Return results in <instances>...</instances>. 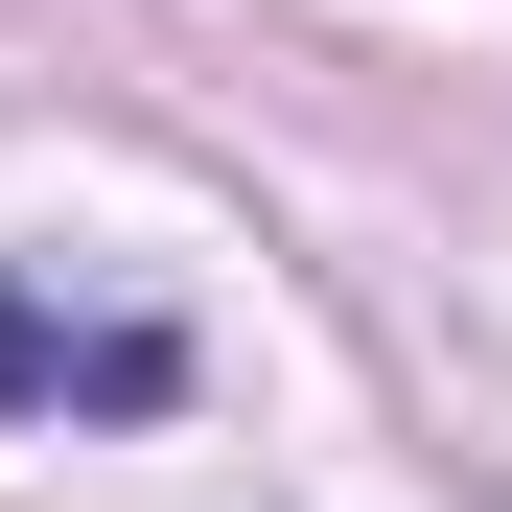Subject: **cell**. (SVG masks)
Here are the masks:
<instances>
[{
    "label": "cell",
    "mask_w": 512,
    "mask_h": 512,
    "mask_svg": "<svg viewBox=\"0 0 512 512\" xmlns=\"http://www.w3.org/2000/svg\"><path fill=\"white\" fill-rule=\"evenodd\" d=\"M0 396H94V419H140V396H187V350H163V326H47L24 280H0Z\"/></svg>",
    "instance_id": "obj_1"
}]
</instances>
